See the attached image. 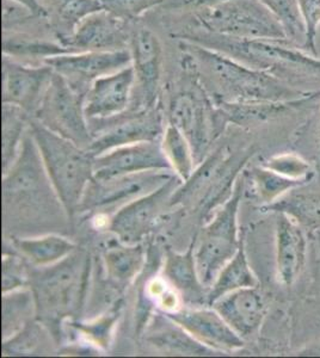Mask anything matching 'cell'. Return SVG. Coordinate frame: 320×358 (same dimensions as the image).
<instances>
[{
  "instance_id": "cell-11",
  "label": "cell",
  "mask_w": 320,
  "mask_h": 358,
  "mask_svg": "<svg viewBox=\"0 0 320 358\" xmlns=\"http://www.w3.org/2000/svg\"><path fill=\"white\" fill-rule=\"evenodd\" d=\"M92 123H99L91 128L94 141L86 150L92 158L118 147L162 140L167 127L160 103L151 109L128 110L106 121Z\"/></svg>"
},
{
  "instance_id": "cell-12",
  "label": "cell",
  "mask_w": 320,
  "mask_h": 358,
  "mask_svg": "<svg viewBox=\"0 0 320 358\" xmlns=\"http://www.w3.org/2000/svg\"><path fill=\"white\" fill-rule=\"evenodd\" d=\"M132 67L135 76L133 102L130 110L151 109L158 106L162 76V45L148 28L133 31L130 45Z\"/></svg>"
},
{
  "instance_id": "cell-9",
  "label": "cell",
  "mask_w": 320,
  "mask_h": 358,
  "mask_svg": "<svg viewBox=\"0 0 320 358\" xmlns=\"http://www.w3.org/2000/svg\"><path fill=\"white\" fill-rule=\"evenodd\" d=\"M213 106L200 80L195 89L181 90L174 94L169 106L167 123L186 135L197 164L202 162L211 140L226 126L218 108Z\"/></svg>"
},
{
  "instance_id": "cell-33",
  "label": "cell",
  "mask_w": 320,
  "mask_h": 358,
  "mask_svg": "<svg viewBox=\"0 0 320 358\" xmlns=\"http://www.w3.org/2000/svg\"><path fill=\"white\" fill-rule=\"evenodd\" d=\"M162 148L174 175L187 182L196 169V159L190 143L179 128L167 123L162 138Z\"/></svg>"
},
{
  "instance_id": "cell-45",
  "label": "cell",
  "mask_w": 320,
  "mask_h": 358,
  "mask_svg": "<svg viewBox=\"0 0 320 358\" xmlns=\"http://www.w3.org/2000/svg\"><path fill=\"white\" fill-rule=\"evenodd\" d=\"M316 175L319 177L320 179V122H319V155H318V164H316Z\"/></svg>"
},
{
  "instance_id": "cell-7",
  "label": "cell",
  "mask_w": 320,
  "mask_h": 358,
  "mask_svg": "<svg viewBox=\"0 0 320 358\" xmlns=\"http://www.w3.org/2000/svg\"><path fill=\"white\" fill-rule=\"evenodd\" d=\"M191 18L197 29L213 35L289 42L284 27L260 0H226Z\"/></svg>"
},
{
  "instance_id": "cell-42",
  "label": "cell",
  "mask_w": 320,
  "mask_h": 358,
  "mask_svg": "<svg viewBox=\"0 0 320 358\" xmlns=\"http://www.w3.org/2000/svg\"><path fill=\"white\" fill-rule=\"evenodd\" d=\"M226 0H165L162 8L174 13H193L220 4Z\"/></svg>"
},
{
  "instance_id": "cell-37",
  "label": "cell",
  "mask_w": 320,
  "mask_h": 358,
  "mask_svg": "<svg viewBox=\"0 0 320 358\" xmlns=\"http://www.w3.org/2000/svg\"><path fill=\"white\" fill-rule=\"evenodd\" d=\"M46 334H49L48 331L36 319H34L15 336L3 341V355L30 356L36 354L40 349L41 343L45 341Z\"/></svg>"
},
{
  "instance_id": "cell-20",
  "label": "cell",
  "mask_w": 320,
  "mask_h": 358,
  "mask_svg": "<svg viewBox=\"0 0 320 358\" xmlns=\"http://www.w3.org/2000/svg\"><path fill=\"white\" fill-rule=\"evenodd\" d=\"M276 215V275L284 288H291L300 278L306 265L307 233L289 216Z\"/></svg>"
},
{
  "instance_id": "cell-5",
  "label": "cell",
  "mask_w": 320,
  "mask_h": 358,
  "mask_svg": "<svg viewBox=\"0 0 320 358\" xmlns=\"http://www.w3.org/2000/svg\"><path fill=\"white\" fill-rule=\"evenodd\" d=\"M29 131L36 143L50 183L69 220H74L86 187L94 179V158L86 150L49 131L33 117Z\"/></svg>"
},
{
  "instance_id": "cell-32",
  "label": "cell",
  "mask_w": 320,
  "mask_h": 358,
  "mask_svg": "<svg viewBox=\"0 0 320 358\" xmlns=\"http://www.w3.org/2000/svg\"><path fill=\"white\" fill-rule=\"evenodd\" d=\"M3 341L13 337L28 322L36 319L33 293L29 288L3 294L1 299Z\"/></svg>"
},
{
  "instance_id": "cell-19",
  "label": "cell",
  "mask_w": 320,
  "mask_h": 358,
  "mask_svg": "<svg viewBox=\"0 0 320 358\" xmlns=\"http://www.w3.org/2000/svg\"><path fill=\"white\" fill-rule=\"evenodd\" d=\"M167 317L182 326L191 337L216 352H232L245 345V341L228 326L213 307L181 308Z\"/></svg>"
},
{
  "instance_id": "cell-21",
  "label": "cell",
  "mask_w": 320,
  "mask_h": 358,
  "mask_svg": "<svg viewBox=\"0 0 320 358\" xmlns=\"http://www.w3.org/2000/svg\"><path fill=\"white\" fill-rule=\"evenodd\" d=\"M211 307L244 341L258 334L267 315V303L258 287L232 292L218 299Z\"/></svg>"
},
{
  "instance_id": "cell-39",
  "label": "cell",
  "mask_w": 320,
  "mask_h": 358,
  "mask_svg": "<svg viewBox=\"0 0 320 358\" xmlns=\"http://www.w3.org/2000/svg\"><path fill=\"white\" fill-rule=\"evenodd\" d=\"M165 0H99L102 8L123 21H137L152 8L164 4Z\"/></svg>"
},
{
  "instance_id": "cell-24",
  "label": "cell",
  "mask_w": 320,
  "mask_h": 358,
  "mask_svg": "<svg viewBox=\"0 0 320 358\" xmlns=\"http://www.w3.org/2000/svg\"><path fill=\"white\" fill-rule=\"evenodd\" d=\"M103 268L109 285L121 293L137 281L147 262V248L141 244H125L115 238L102 255Z\"/></svg>"
},
{
  "instance_id": "cell-31",
  "label": "cell",
  "mask_w": 320,
  "mask_h": 358,
  "mask_svg": "<svg viewBox=\"0 0 320 358\" xmlns=\"http://www.w3.org/2000/svg\"><path fill=\"white\" fill-rule=\"evenodd\" d=\"M244 178L251 183L252 192L256 199L260 202V207L274 203L287 192H292L295 187H302L311 182L295 180L272 171L267 167L253 166L249 171H244Z\"/></svg>"
},
{
  "instance_id": "cell-8",
  "label": "cell",
  "mask_w": 320,
  "mask_h": 358,
  "mask_svg": "<svg viewBox=\"0 0 320 358\" xmlns=\"http://www.w3.org/2000/svg\"><path fill=\"white\" fill-rule=\"evenodd\" d=\"M34 120L47 129L88 150L94 141L84 111V94L54 72Z\"/></svg>"
},
{
  "instance_id": "cell-44",
  "label": "cell",
  "mask_w": 320,
  "mask_h": 358,
  "mask_svg": "<svg viewBox=\"0 0 320 358\" xmlns=\"http://www.w3.org/2000/svg\"><path fill=\"white\" fill-rule=\"evenodd\" d=\"M296 355L299 356H320V339L316 342L305 346L299 351H296Z\"/></svg>"
},
{
  "instance_id": "cell-10",
  "label": "cell",
  "mask_w": 320,
  "mask_h": 358,
  "mask_svg": "<svg viewBox=\"0 0 320 358\" xmlns=\"http://www.w3.org/2000/svg\"><path fill=\"white\" fill-rule=\"evenodd\" d=\"M182 183L174 175L153 192L118 208L110 216L106 231L125 244H141L172 209L171 197Z\"/></svg>"
},
{
  "instance_id": "cell-22",
  "label": "cell",
  "mask_w": 320,
  "mask_h": 358,
  "mask_svg": "<svg viewBox=\"0 0 320 358\" xmlns=\"http://www.w3.org/2000/svg\"><path fill=\"white\" fill-rule=\"evenodd\" d=\"M196 241L197 233L195 234L186 252H176L171 248L164 250L162 268V276L181 294L184 303L201 307L207 306L209 288L203 285L196 266Z\"/></svg>"
},
{
  "instance_id": "cell-36",
  "label": "cell",
  "mask_w": 320,
  "mask_h": 358,
  "mask_svg": "<svg viewBox=\"0 0 320 358\" xmlns=\"http://www.w3.org/2000/svg\"><path fill=\"white\" fill-rule=\"evenodd\" d=\"M262 166L267 167L272 171L277 172L281 176L295 180L312 182L316 176V167L308 160L294 152H284L279 155H272L265 159Z\"/></svg>"
},
{
  "instance_id": "cell-41",
  "label": "cell",
  "mask_w": 320,
  "mask_h": 358,
  "mask_svg": "<svg viewBox=\"0 0 320 358\" xmlns=\"http://www.w3.org/2000/svg\"><path fill=\"white\" fill-rule=\"evenodd\" d=\"M3 29L4 33L15 29L18 25L25 24L32 18H39L35 13L25 5L17 3L15 0H3Z\"/></svg>"
},
{
  "instance_id": "cell-15",
  "label": "cell",
  "mask_w": 320,
  "mask_h": 358,
  "mask_svg": "<svg viewBox=\"0 0 320 358\" xmlns=\"http://www.w3.org/2000/svg\"><path fill=\"white\" fill-rule=\"evenodd\" d=\"M81 94H85L98 78L113 73L132 64L130 49L118 52H72L45 62Z\"/></svg>"
},
{
  "instance_id": "cell-17",
  "label": "cell",
  "mask_w": 320,
  "mask_h": 358,
  "mask_svg": "<svg viewBox=\"0 0 320 358\" xmlns=\"http://www.w3.org/2000/svg\"><path fill=\"white\" fill-rule=\"evenodd\" d=\"M145 171H172L162 140L118 147L94 158V179L97 180Z\"/></svg>"
},
{
  "instance_id": "cell-38",
  "label": "cell",
  "mask_w": 320,
  "mask_h": 358,
  "mask_svg": "<svg viewBox=\"0 0 320 358\" xmlns=\"http://www.w3.org/2000/svg\"><path fill=\"white\" fill-rule=\"evenodd\" d=\"M30 264L20 253L3 255L1 259V292L11 293L29 288Z\"/></svg>"
},
{
  "instance_id": "cell-26",
  "label": "cell",
  "mask_w": 320,
  "mask_h": 358,
  "mask_svg": "<svg viewBox=\"0 0 320 358\" xmlns=\"http://www.w3.org/2000/svg\"><path fill=\"white\" fill-rule=\"evenodd\" d=\"M11 245L29 264L39 268L57 264L79 248L69 238L52 232L35 236H11Z\"/></svg>"
},
{
  "instance_id": "cell-35",
  "label": "cell",
  "mask_w": 320,
  "mask_h": 358,
  "mask_svg": "<svg viewBox=\"0 0 320 358\" xmlns=\"http://www.w3.org/2000/svg\"><path fill=\"white\" fill-rule=\"evenodd\" d=\"M284 27L288 41L304 49L306 29L298 0H260ZM305 50V49H304Z\"/></svg>"
},
{
  "instance_id": "cell-3",
  "label": "cell",
  "mask_w": 320,
  "mask_h": 358,
  "mask_svg": "<svg viewBox=\"0 0 320 358\" xmlns=\"http://www.w3.org/2000/svg\"><path fill=\"white\" fill-rule=\"evenodd\" d=\"M91 270V256L81 248L57 264L30 265L29 289L35 301V317L57 344L66 322L79 319L85 307Z\"/></svg>"
},
{
  "instance_id": "cell-23",
  "label": "cell",
  "mask_w": 320,
  "mask_h": 358,
  "mask_svg": "<svg viewBox=\"0 0 320 358\" xmlns=\"http://www.w3.org/2000/svg\"><path fill=\"white\" fill-rule=\"evenodd\" d=\"M154 349L179 356H211L219 354L197 342L177 322L160 310L154 312L141 334Z\"/></svg>"
},
{
  "instance_id": "cell-4",
  "label": "cell",
  "mask_w": 320,
  "mask_h": 358,
  "mask_svg": "<svg viewBox=\"0 0 320 358\" xmlns=\"http://www.w3.org/2000/svg\"><path fill=\"white\" fill-rule=\"evenodd\" d=\"M176 37L225 54L244 65L272 74L284 82L289 77L320 78V57L291 42L233 38L213 35L200 29L179 34Z\"/></svg>"
},
{
  "instance_id": "cell-25",
  "label": "cell",
  "mask_w": 320,
  "mask_h": 358,
  "mask_svg": "<svg viewBox=\"0 0 320 358\" xmlns=\"http://www.w3.org/2000/svg\"><path fill=\"white\" fill-rule=\"evenodd\" d=\"M311 183L293 189L274 203L260 207V210L284 214L300 224L306 233L316 232L320 229V187H311Z\"/></svg>"
},
{
  "instance_id": "cell-29",
  "label": "cell",
  "mask_w": 320,
  "mask_h": 358,
  "mask_svg": "<svg viewBox=\"0 0 320 358\" xmlns=\"http://www.w3.org/2000/svg\"><path fill=\"white\" fill-rule=\"evenodd\" d=\"M122 308L123 301L122 299H118V301L113 302L104 313L99 314L97 317L88 322H81L79 319L69 320L66 322V325H69L88 345L97 350L106 351L111 345L113 330L121 317Z\"/></svg>"
},
{
  "instance_id": "cell-28",
  "label": "cell",
  "mask_w": 320,
  "mask_h": 358,
  "mask_svg": "<svg viewBox=\"0 0 320 358\" xmlns=\"http://www.w3.org/2000/svg\"><path fill=\"white\" fill-rule=\"evenodd\" d=\"M258 287V280L249 264L245 244L242 243L231 261L223 266L208 290L207 306L235 290Z\"/></svg>"
},
{
  "instance_id": "cell-27",
  "label": "cell",
  "mask_w": 320,
  "mask_h": 358,
  "mask_svg": "<svg viewBox=\"0 0 320 358\" xmlns=\"http://www.w3.org/2000/svg\"><path fill=\"white\" fill-rule=\"evenodd\" d=\"M40 3L59 41L74 33L86 17L103 10L99 0H40Z\"/></svg>"
},
{
  "instance_id": "cell-16",
  "label": "cell",
  "mask_w": 320,
  "mask_h": 358,
  "mask_svg": "<svg viewBox=\"0 0 320 358\" xmlns=\"http://www.w3.org/2000/svg\"><path fill=\"white\" fill-rule=\"evenodd\" d=\"M130 22L99 10L86 17L60 43L72 52H118L130 49Z\"/></svg>"
},
{
  "instance_id": "cell-43",
  "label": "cell",
  "mask_w": 320,
  "mask_h": 358,
  "mask_svg": "<svg viewBox=\"0 0 320 358\" xmlns=\"http://www.w3.org/2000/svg\"><path fill=\"white\" fill-rule=\"evenodd\" d=\"M15 1L30 8V10H32V11H33L39 18L47 20V13H46L43 6L41 5L40 0H15Z\"/></svg>"
},
{
  "instance_id": "cell-6",
  "label": "cell",
  "mask_w": 320,
  "mask_h": 358,
  "mask_svg": "<svg viewBox=\"0 0 320 358\" xmlns=\"http://www.w3.org/2000/svg\"><path fill=\"white\" fill-rule=\"evenodd\" d=\"M244 192L245 179L239 176L232 195L215 209L209 222L197 233L195 259L200 278L208 288L243 243L238 214Z\"/></svg>"
},
{
  "instance_id": "cell-30",
  "label": "cell",
  "mask_w": 320,
  "mask_h": 358,
  "mask_svg": "<svg viewBox=\"0 0 320 358\" xmlns=\"http://www.w3.org/2000/svg\"><path fill=\"white\" fill-rule=\"evenodd\" d=\"M32 116L13 104H3L1 109V160L3 175L11 169L20 153V145L28 131Z\"/></svg>"
},
{
  "instance_id": "cell-13",
  "label": "cell",
  "mask_w": 320,
  "mask_h": 358,
  "mask_svg": "<svg viewBox=\"0 0 320 358\" xmlns=\"http://www.w3.org/2000/svg\"><path fill=\"white\" fill-rule=\"evenodd\" d=\"M174 176L172 171H145L106 180L92 179L86 187L78 213H98L102 209L116 207L118 209L130 201L153 192Z\"/></svg>"
},
{
  "instance_id": "cell-1",
  "label": "cell",
  "mask_w": 320,
  "mask_h": 358,
  "mask_svg": "<svg viewBox=\"0 0 320 358\" xmlns=\"http://www.w3.org/2000/svg\"><path fill=\"white\" fill-rule=\"evenodd\" d=\"M1 190L5 232L13 229L17 232L22 229L52 231L69 220L29 128L16 162L3 175Z\"/></svg>"
},
{
  "instance_id": "cell-40",
  "label": "cell",
  "mask_w": 320,
  "mask_h": 358,
  "mask_svg": "<svg viewBox=\"0 0 320 358\" xmlns=\"http://www.w3.org/2000/svg\"><path fill=\"white\" fill-rule=\"evenodd\" d=\"M298 4L306 29L304 49L318 57L316 34L320 25V0H298Z\"/></svg>"
},
{
  "instance_id": "cell-14",
  "label": "cell",
  "mask_w": 320,
  "mask_h": 358,
  "mask_svg": "<svg viewBox=\"0 0 320 358\" xmlns=\"http://www.w3.org/2000/svg\"><path fill=\"white\" fill-rule=\"evenodd\" d=\"M53 74L54 69L46 64L32 65L3 54V104L18 106L33 117Z\"/></svg>"
},
{
  "instance_id": "cell-18",
  "label": "cell",
  "mask_w": 320,
  "mask_h": 358,
  "mask_svg": "<svg viewBox=\"0 0 320 358\" xmlns=\"http://www.w3.org/2000/svg\"><path fill=\"white\" fill-rule=\"evenodd\" d=\"M134 87L132 65L96 79L84 94V111L89 123L106 121L130 110Z\"/></svg>"
},
{
  "instance_id": "cell-2",
  "label": "cell",
  "mask_w": 320,
  "mask_h": 358,
  "mask_svg": "<svg viewBox=\"0 0 320 358\" xmlns=\"http://www.w3.org/2000/svg\"><path fill=\"white\" fill-rule=\"evenodd\" d=\"M182 67L193 71L202 86L213 85L216 102H289L314 91H304L225 54L182 41Z\"/></svg>"
},
{
  "instance_id": "cell-34",
  "label": "cell",
  "mask_w": 320,
  "mask_h": 358,
  "mask_svg": "<svg viewBox=\"0 0 320 358\" xmlns=\"http://www.w3.org/2000/svg\"><path fill=\"white\" fill-rule=\"evenodd\" d=\"M72 53V50L66 48L60 42L46 41L37 37L25 35H5L3 40V54L8 57L20 59H33L41 60L45 64L49 57H57L61 54Z\"/></svg>"
}]
</instances>
